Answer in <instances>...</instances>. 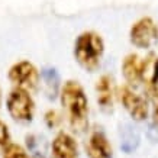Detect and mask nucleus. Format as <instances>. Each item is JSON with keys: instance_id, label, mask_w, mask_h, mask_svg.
Masks as SVG:
<instances>
[{"instance_id": "1", "label": "nucleus", "mask_w": 158, "mask_h": 158, "mask_svg": "<svg viewBox=\"0 0 158 158\" xmlns=\"http://www.w3.org/2000/svg\"><path fill=\"white\" fill-rule=\"evenodd\" d=\"M61 103L67 109L73 128L77 131L84 129L87 126L89 102L83 87L77 81H67L61 90Z\"/></svg>"}, {"instance_id": "2", "label": "nucleus", "mask_w": 158, "mask_h": 158, "mask_svg": "<svg viewBox=\"0 0 158 158\" xmlns=\"http://www.w3.org/2000/svg\"><path fill=\"white\" fill-rule=\"evenodd\" d=\"M105 44L100 35L94 32H84L77 38L76 42V58L87 70H94L99 65L103 54Z\"/></svg>"}, {"instance_id": "3", "label": "nucleus", "mask_w": 158, "mask_h": 158, "mask_svg": "<svg viewBox=\"0 0 158 158\" xmlns=\"http://www.w3.org/2000/svg\"><path fill=\"white\" fill-rule=\"evenodd\" d=\"M34 100L29 93L22 89H15L7 99V110L16 120H31L34 116Z\"/></svg>"}, {"instance_id": "4", "label": "nucleus", "mask_w": 158, "mask_h": 158, "mask_svg": "<svg viewBox=\"0 0 158 158\" xmlns=\"http://www.w3.org/2000/svg\"><path fill=\"white\" fill-rule=\"evenodd\" d=\"M131 41L138 48H151L158 41V26L151 18H142L131 29Z\"/></svg>"}, {"instance_id": "5", "label": "nucleus", "mask_w": 158, "mask_h": 158, "mask_svg": "<svg viewBox=\"0 0 158 158\" xmlns=\"http://www.w3.org/2000/svg\"><path fill=\"white\" fill-rule=\"evenodd\" d=\"M9 77L12 83L18 86V89L22 90H34L38 86L39 81V74L38 70L35 68L34 64H31L29 61H20L18 64H15L10 68Z\"/></svg>"}, {"instance_id": "6", "label": "nucleus", "mask_w": 158, "mask_h": 158, "mask_svg": "<svg viewBox=\"0 0 158 158\" xmlns=\"http://www.w3.org/2000/svg\"><path fill=\"white\" fill-rule=\"evenodd\" d=\"M120 100L129 115L136 120H144L148 116V105L144 97L136 94L129 87H122L120 90Z\"/></svg>"}, {"instance_id": "7", "label": "nucleus", "mask_w": 158, "mask_h": 158, "mask_svg": "<svg viewBox=\"0 0 158 158\" xmlns=\"http://www.w3.org/2000/svg\"><path fill=\"white\" fill-rule=\"evenodd\" d=\"M87 155L89 158H112L113 157V149L110 147L109 141L102 132L91 134L90 139L86 145Z\"/></svg>"}, {"instance_id": "8", "label": "nucleus", "mask_w": 158, "mask_h": 158, "mask_svg": "<svg viewBox=\"0 0 158 158\" xmlns=\"http://www.w3.org/2000/svg\"><path fill=\"white\" fill-rule=\"evenodd\" d=\"M142 80H145V83H147L148 94L157 102L158 100V58L149 57L147 61H144Z\"/></svg>"}, {"instance_id": "9", "label": "nucleus", "mask_w": 158, "mask_h": 158, "mask_svg": "<svg viewBox=\"0 0 158 158\" xmlns=\"http://www.w3.org/2000/svg\"><path fill=\"white\" fill-rule=\"evenodd\" d=\"M52 151L55 158H76L77 144L74 138L65 132H61L55 136L52 142Z\"/></svg>"}, {"instance_id": "10", "label": "nucleus", "mask_w": 158, "mask_h": 158, "mask_svg": "<svg viewBox=\"0 0 158 158\" xmlns=\"http://www.w3.org/2000/svg\"><path fill=\"white\" fill-rule=\"evenodd\" d=\"M142 67H144V62L139 60L138 55L131 54L125 58L122 70H123V76L125 78L131 83V84H139L142 81Z\"/></svg>"}, {"instance_id": "11", "label": "nucleus", "mask_w": 158, "mask_h": 158, "mask_svg": "<svg viewBox=\"0 0 158 158\" xmlns=\"http://www.w3.org/2000/svg\"><path fill=\"white\" fill-rule=\"evenodd\" d=\"M97 102L100 103L103 109L112 107L113 103V89H112V80L109 76L100 77V80L97 81Z\"/></svg>"}, {"instance_id": "12", "label": "nucleus", "mask_w": 158, "mask_h": 158, "mask_svg": "<svg viewBox=\"0 0 158 158\" xmlns=\"http://www.w3.org/2000/svg\"><path fill=\"white\" fill-rule=\"evenodd\" d=\"M5 158H29L22 147L16 144H9L5 147Z\"/></svg>"}, {"instance_id": "13", "label": "nucleus", "mask_w": 158, "mask_h": 158, "mask_svg": "<svg viewBox=\"0 0 158 158\" xmlns=\"http://www.w3.org/2000/svg\"><path fill=\"white\" fill-rule=\"evenodd\" d=\"M9 139H10V135H9V129L3 122H0V148H5L9 145Z\"/></svg>"}, {"instance_id": "14", "label": "nucleus", "mask_w": 158, "mask_h": 158, "mask_svg": "<svg viewBox=\"0 0 158 158\" xmlns=\"http://www.w3.org/2000/svg\"><path fill=\"white\" fill-rule=\"evenodd\" d=\"M154 122L158 125V100L155 102V110H154Z\"/></svg>"}, {"instance_id": "15", "label": "nucleus", "mask_w": 158, "mask_h": 158, "mask_svg": "<svg viewBox=\"0 0 158 158\" xmlns=\"http://www.w3.org/2000/svg\"><path fill=\"white\" fill-rule=\"evenodd\" d=\"M0 103H2V91H0Z\"/></svg>"}]
</instances>
